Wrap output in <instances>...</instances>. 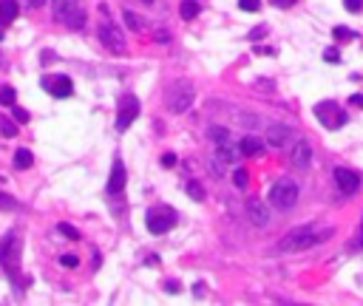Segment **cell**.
<instances>
[{
	"mask_svg": "<svg viewBox=\"0 0 363 306\" xmlns=\"http://www.w3.org/2000/svg\"><path fill=\"white\" fill-rule=\"evenodd\" d=\"M247 215H250V221H253L255 227L270 224V210H267V204L258 202V199H250L247 202Z\"/></svg>",
	"mask_w": 363,
	"mask_h": 306,
	"instance_id": "cell-13",
	"label": "cell"
},
{
	"mask_svg": "<svg viewBox=\"0 0 363 306\" xmlns=\"http://www.w3.org/2000/svg\"><path fill=\"white\" fill-rule=\"evenodd\" d=\"M54 17L60 23H66L68 29L85 26V11L79 9V0H54Z\"/></svg>",
	"mask_w": 363,
	"mask_h": 306,
	"instance_id": "cell-4",
	"label": "cell"
},
{
	"mask_svg": "<svg viewBox=\"0 0 363 306\" xmlns=\"http://www.w3.org/2000/svg\"><path fill=\"white\" fill-rule=\"evenodd\" d=\"M57 230H60L66 238H71V241H79V230H74L71 224H57Z\"/></svg>",
	"mask_w": 363,
	"mask_h": 306,
	"instance_id": "cell-28",
	"label": "cell"
},
{
	"mask_svg": "<svg viewBox=\"0 0 363 306\" xmlns=\"http://www.w3.org/2000/svg\"><path fill=\"white\" fill-rule=\"evenodd\" d=\"M267 196H270V204L275 210H292L295 202H298V184L284 176V179L272 181V187H270Z\"/></svg>",
	"mask_w": 363,
	"mask_h": 306,
	"instance_id": "cell-3",
	"label": "cell"
},
{
	"mask_svg": "<svg viewBox=\"0 0 363 306\" xmlns=\"http://www.w3.org/2000/svg\"><path fill=\"white\" fill-rule=\"evenodd\" d=\"M145 224L153 236H162V233H168V230L176 227V210H170V207H150L145 215Z\"/></svg>",
	"mask_w": 363,
	"mask_h": 306,
	"instance_id": "cell-5",
	"label": "cell"
},
{
	"mask_svg": "<svg viewBox=\"0 0 363 306\" xmlns=\"http://www.w3.org/2000/svg\"><path fill=\"white\" fill-rule=\"evenodd\" d=\"M14 102H17V91H14V88H0V105L11 108Z\"/></svg>",
	"mask_w": 363,
	"mask_h": 306,
	"instance_id": "cell-22",
	"label": "cell"
},
{
	"mask_svg": "<svg viewBox=\"0 0 363 306\" xmlns=\"http://www.w3.org/2000/svg\"><path fill=\"white\" fill-rule=\"evenodd\" d=\"M270 3H272V6H278V9H290L295 0H270Z\"/></svg>",
	"mask_w": 363,
	"mask_h": 306,
	"instance_id": "cell-36",
	"label": "cell"
},
{
	"mask_svg": "<svg viewBox=\"0 0 363 306\" xmlns=\"http://www.w3.org/2000/svg\"><path fill=\"white\" fill-rule=\"evenodd\" d=\"M210 139L221 145V142H227V139H230V131H227V128H221V125H216V128H210Z\"/></svg>",
	"mask_w": 363,
	"mask_h": 306,
	"instance_id": "cell-24",
	"label": "cell"
},
{
	"mask_svg": "<svg viewBox=\"0 0 363 306\" xmlns=\"http://www.w3.org/2000/svg\"><path fill=\"white\" fill-rule=\"evenodd\" d=\"M193 295H196V298H202V295H204V283H193Z\"/></svg>",
	"mask_w": 363,
	"mask_h": 306,
	"instance_id": "cell-40",
	"label": "cell"
},
{
	"mask_svg": "<svg viewBox=\"0 0 363 306\" xmlns=\"http://www.w3.org/2000/svg\"><path fill=\"white\" fill-rule=\"evenodd\" d=\"M358 247H363V224H361V236H358Z\"/></svg>",
	"mask_w": 363,
	"mask_h": 306,
	"instance_id": "cell-43",
	"label": "cell"
},
{
	"mask_svg": "<svg viewBox=\"0 0 363 306\" xmlns=\"http://www.w3.org/2000/svg\"><path fill=\"white\" fill-rule=\"evenodd\" d=\"M332 236H335V230L327 227V224H306V227L292 230V233H287L278 247H281L284 252H304V249H309V247H318V244L329 241Z\"/></svg>",
	"mask_w": 363,
	"mask_h": 306,
	"instance_id": "cell-1",
	"label": "cell"
},
{
	"mask_svg": "<svg viewBox=\"0 0 363 306\" xmlns=\"http://www.w3.org/2000/svg\"><path fill=\"white\" fill-rule=\"evenodd\" d=\"M332 37H335L338 43H349V40H355L358 34L352 32V29H346V26H335V29H332Z\"/></svg>",
	"mask_w": 363,
	"mask_h": 306,
	"instance_id": "cell-20",
	"label": "cell"
},
{
	"mask_svg": "<svg viewBox=\"0 0 363 306\" xmlns=\"http://www.w3.org/2000/svg\"><path fill=\"white\" fill-rule=\"evenodd\" d=\"M43 88L51 94V97H71L74 94V82L68 77H63V74H57V77H43Z\"/></svg>",
	"mask_w": 363,
	"mask_h": 306,
	"instance_id": "cell-9",
	"label": "cell"
},
{
	"mask_svg": "<svg viewBox=\"0 0 363 306\" xmlns=\"http://www.w3.org/2000/svg\"><path fill=\"white\" fill-rule=\"evenodd\" d=\"M142 3H147V6H150V3H153V0H142Z\"/></svg>",
	"mask_w": 363,
	"mask_h": 306,
	"instance_id": "cell-44",
	"label": "cell"
},
{
	"mask_svg": "<svg viewBox=\"0 0 363 306\" xmlns=\"http://www.w3.org/2000/svg\"><path fill=\"white\" fill-rule=\"evenodd\" d=\"M238 150H241L244 156H261V153H264V142H261L258 136H250V134H247L244 139H241Z\"/></svg>",
	"mask_w": 363,
	"mask_h": 306,
	"instance_id": "cell-15",
	"label": "cell"
},
{
	"mask_svg": "<svg viewBox=\"0 0 363 306\" xmlns=\"http://www.w3.org/2000/svg\"><path fill=\"white\" fill-rule=\"evenodd\" d=\"M34 165V156H32V150H26V147H20L17 153H14V168L17 170H26V168H32Z\"/></svg>",
	"mask_w": 363,
	"mask_h": 306,
	"instance_id": "cell-18",
	"label": "cell"
},
{
	"mask_svg": "<svg viewBox=\"0 0 363 306\" xmlns=\"http://www.w3.org/2000/svg\"><path fill=\"white\" fill-rule=\"evenodd\" d=\"M346 11H363V0H343Z\"/></svg>",
	"mask_w": 363,
	"mask_h": 306,
	"instance_id": "cell-34",
	"label": "cell"
},
{
	"mask_svg": "<svg viewBox=\"0 0 363 306\" xmlns=\"http://www.w3.org/2000/svg\"><path fill=\"white\" fill-rule=\"evenodd\" d=\"M0 210H17V202H14V199H11L9 193H0Z\"/></svg>",
	"mask_w": 363,
	"mask_h": 306,
	"instance_id": "cell-27",
	"label": "cell"
},
{
	"mask_svg": "<svg viewBox=\"0 0 363 306\" xmlns=\"http://www.w3.org/2000/svg\"><path fill=\"white\" fill-rule=\"evenodd\" d=\"M290 162H292L295 170H306L309 165H312V145L306 142V139H301V142H295L292 147V156H290Z\"/></svg>",
	"mask_w": 363,
	"mask_h": 306,
	"instance_id": "cell-11",
	"label": "cell"
},
{
	"mask_svg": "<svg viewBox=\"0 0 363 306\" xmlns=\"http://www.w3.org/2000/svg\"><path fill=\"white\" fill-rule=\"evenodd\" d=\"M162 165H165V168H173V165H176V156H173V153H165V156H162Z\"/></svg>",
	"mask_w": 363,
	"mask_h": 306,
	"instance_id": "cell-35",
	"label": "cell"
},
{
	"mask_svg": "<svg viewBox=\"0 0 363 306\" xmlns=\"http://www.w3.org/2000/svg\"><path fill=\"white\" fill-rule=\"evenodd\" d=\"M290 139H292V131L287 125H270L267 128V145L270 147H284Z\"/></svg>",
	"mask_w": 363,
	"mask_h": 306,
	"instance_id": "cell-14",
	"label": "cell"
},
{
	"mask_svg": "<svg viewBox=\"0 0 363 306\" xmlns=\"http://www.w3.org/2000/svg\"><path fill=\"white\" fill-rule=\"evenodd\" d=\"M60 264H63L66 270H74V267H79V258H77V255H63V258H60Z\"/></svg>",
	"mask_w": 363,
	"mask_h": 306,
	"instance_id": "cell-32",
	"label": "cell"
},
{
	"mask_svg": "<svg viewBox=\"0 0 363 306\" xmlns=\"http://www.w3.org/2000/svg\"><path fill=\"white\" fill-rule=\"evenodd\" d=\"M335 184H338L343 193H355L361 187V176L349 168H335Z\"/></svg>",
	"mask_w": 363,
	"mask_h": 306,
	"instance_id": "cell-12",
	"label": "cell"
},
{
	"mask_svg": "<svg viewBox=\"0 0 363 306\" xmlns=\"http://www.w3.org/2000/svg\"><path fill=\"white\" fill-rule=\"evenodd\" d=\"M233 184H236L238 190H244V187L250 184V173H247V170H241V168H238L236 173H233Z\"/></svg>",
	"mask_w": 363,
	"mask_h": 306,
	"instance_id": "cell-25",
	"label": "cell"
},
{
	"mask_svg": "<svg viewBox=\"0 0 363 306\" xmlns=\"http://www.w3.org/2000/svg\"><path fill=\"white\" fill-rule=\"evenodd\" d=\"M349 102L355 105V108H363V94H352V97H349Z\"/></svg>",
	"mask_w": 363,
	"mask_h": 306,
	"instance_id": "cell-37",
	"label": "cell"
},
{
	"mask_svg": "<svg viewBox=\"0 0 363 306\" xmlns=\"http://www.w3.org/2000/svg\"><path fill=\"white\" fill-rule=\"evenodd\" d=\"M218 159L227 162V165H233V162L238 159V150L236 147H230V142H221V145H218Z\"/></svg>",
	"mask_w": 363,
	"mask_h": 306,
	"instance_id": "cell-19",
	"label": "cell"
},
{
	"mask_svg": "<svg viewBox=\"0 0 363 306\" xmlns=\"http://www.w3.org/2000/svg\"><path fill=\"white\" fill-rule=\"evenodd\" d=\"M199 11H202L199 0H182V3H179V14L184 17V20H193V17H196Z\"/></svg>",
	"mask_w": 363,
	"mask_h": 306,
	"instance_id": "cell-17",
	"label": "cell"
},
{
	"mask_svg": "<svg viewBox=\"0 0 363 306\" xmlns=\"http://www.w3.org/2000/svg\"><path fill=\"white\" fill-rule=\"evenodd\" d=\"M193 97H196V91H193L190 82H187V79H176V82H170L168 85L165 102H168V108L173 113H184L193 105Z\"/></svg>",
	"mask_w": 363,
	"mask_h": 306,
	"instance_id": "cell-2",
	"label": "cell"
},
{
	"mask_svg": "<svg viewBox=\"0 0 363 306\" xmlns=\"http://www.w3.org/2000/svg\"><path fill=\"white\" fill-rule=\"evenodd\" d=\"M0 134H3V136H17V125L3 116V119H0Z\"/></svg>",
	"mask_w": 363,
	"mask_h": 306,
	"instance_id": "cell-26",
	"label": "cell"
},
{
	"mask_svg": "<svg viewBox=\"0 0 363 306\" xmlns=\"http://www.w3.org/2000/svg\"><path fill=\"white\" fill-rule=\"evenodd\" d=\"M324 60L335 66V63H340V51H338V48H327V51H324Z\"/></svg>",
	"mask_w": 363,
	"mask_h": 306,
	"instance_id": "cell-31",
	"label": "cell"
},
{
	"mask_svg": "<svg viewBox=\"0 0 363 306\" xmlns=\"http://www.w3.org/2000/svg\"><path fill=\"white\" fill-rule=\"evenodd\" d=\"M165 289H168L170 295H176V292H179V289H182V286H179V283H176V281H168V283H165Z\"/></svg>",
	"mask_w": 363,
	"mask_h": 306,
	"instance_id": "cell-38",
	"label": "cell"
},
{
	"mask_svg": "<svg viewBox=\"0 0 363 306\" xmlns=\"http://www.w3.org/2000/svg\"><path fill=\"white\" fill-rule=\"evenodd\" d=\"M264 34H267V26H258V29H253V32H250L247 37L253 40V43H258V40L264 37Z\"/></svg>",
	"mask_w": 363,
	"mask_h": 306,
	"instance_id": "cell-33",
	"label": "cell"
},
{
	"mask_svg": "<svg viewBox=\"0 0 363 306\" xmlns=\"http://www.w3.org/2000/svg\"><path fill=\"white\" fill-rule=\"evenodd\" d=\"M43 66H48V63H54V51H43V60H40Z\"/></svg>",
	"mask_w": 363,
	"mask_h": 306,
	"instance_id": "cell-39",
	"label": "cell"
},
{
	"mask_svg": "<svg viewBox=\"0 0 363 306\" xmlns=\"http://www.w3.org/2000/svg\"><path fill=\"white\" fill-rule=\"evenodd\" d=\"M97 37H100V43L105 45L108 51H113V54H122V51H125V37H122V32H119L111 20H102L100 23Z\"/></svg>",
	"mask_w": 363,
	"mask_h": 306,
	"instance_id": "cell-7",
	"label": "cell"
},
{
	"mask_svg": "<svg viewBox=\"0 0 363 306\" xmlns=\"http://www.w3.org/2000/svg\"><path fill=\"white\" fill-rule=\"evenodd\" d=\"M122 17H125V23H128V29H131V32H139V29L145 26V23H142V17H136L134 11H128V9L122 11Z\"/></svg>",
	"mask_w": 363,
	"mask_h": 306,
	"instance_id": "cell-21",
	"label": "cell"
},
{
	"mask_svg": "<svg viewBox=\"0 0 363 306\" xmlns=\"http://www.w3.org/2000/svg\"><path fill=\"white\" fill-rule=\"evenodd\" d=\"M11 116H14V119H17L20 125H26L29 119H32V116H29V111H23L20 105H11Z\"/></svg>",
	"mask_w": 363,
	"mask_h": 306,
	"instance_id": "cell-29",
	"label": "cell"
},
{
	"mask_svg": "<svg viewBox=\"0 0 363 306\" xmlns=\"http://www.w3.org/2000/svg\"><path fill=\"white\" fill-rule=\"evenodd\" d=\"M26 3H29V6H32V9H40V6H43L45 0H26Z\"/></svg>",
	"mask_w": 363,
	"mask_h": 306,
	"instance_id": "cell-42",
	"label": "cell"
},
{
	"mask_svg": "<svg viewBox=\"0 0 363 306\" xmlns=\"http://www.w3.org/2000/svg\"><path fill=\"white\" fill-rule=\"evenodd\" d=\"M238 9H241V11H258L261 9V0H238Z\"/></svg>",
	"mask_w": 363,
	"mask_h": 306,
	"instance_id": "cell-30",
	"label": "cell"
},
{
	"mask_svg": "<svg viewBox=\"0 0 363 306\" xmlns=\"http://www.w3.org/2000/svg\"><path fill=\"white\" fill-rule=\"evenodd\" d=\"M184 190H187V196H190L193 202H202V199H204V190H202V184H199V181H187V187H184Z\"/></svg>",
	"mask_w": 363,
	"mask_h": 306,
	"instance_id": "cell-23",
	"label": "cell"
},
{
	"mask_svg": "<svg viewBox=\"0 0 363 306\" xmlns=\"http://www.w3.org/2000/svg\"><path fill=\"white\" fill-rule=\"evenodd\" d=\"M17 11H20L17 0H0V29H3V26H9V23H14Z\"/></svg>",
	"mask_w": 363,
	"mask_h": 306,
	"instance_id": "cell-16",
	"label": "cell"
},
{
	"mask_svg": "<svg viewBox=\"0 0 363 306\" xmlns=\"http://www.w3.org/2000/svg\"><path fill=\"white\" fill-rule=\"evenodd\" d=\"M136 116H139V100H136L134 94H125L122 102H119V113H116V131L125 134Z\"/></svg>",
	"mask_w": 363,
	"mask_h": 306,
	"instance_id": "cell-8",
	"label": "cell"
},
{
	"mask_svg": "<svg viewBox=\"0 0 363 306\" xmlns=\"http://www.w3.org/2000/svg\"><path fill=\"white\" fill-rule=\"evenodd\" d=\"M125 181H128V176H125V165L122 159H113L111 165V176H108V196H119V193L125 190Z\"/></svg>",
	"mask_w": 363,
	"mask_h": 306,
	"instance_id": "cell-10",
	"label": "cell"
},
{
	"mask_svg": "<svg viewBox=\"0 0 363 306\" xmlns=\"http://www.w3.org/2000/svg\"><path fill=\"white\" fill-rule=\"evenodd\" d=\"M168 40H170L168 32H156V43H168Z\"/></svg>",
	"mask_w": 363,
	"mask_h": 306,
	"instance_id": "cell-41",
	"label": "cell"
},
{
	"mask_svg": "<svg viewBox=\"0 0 363 306\" xmlns=\"http://www.w3.org/2000/svg\"><path fill=\"white\" fill-rule=\"evenodd\" d=\"M315 116H318V122L324 125V128H329V131H338V128L346 125V113L340 111V105H335V102L315 105Z\"/></svg>",
	"mask_w": 363,
	"mask_h": 306,
	"instance_id": "cell-6",
	"label": "cell"
}]
</instances>
